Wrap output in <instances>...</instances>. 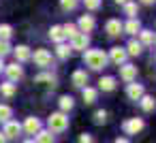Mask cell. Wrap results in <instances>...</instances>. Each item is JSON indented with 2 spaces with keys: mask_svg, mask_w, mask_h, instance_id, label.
Masks as SVG:
<instances>
[{
  "mask_svg": "<svg viewBox=\"0 0 156 143\" xmlns=\"http://www.w3.org/2000/svg\"><path fill=\"white\" fill-rule=\"evenodd\" d=\"M107 60L109 58H107V54L103 49H88V51H83V62L92 71H103L107 66Z\"/></svg>",
  "mask_w": 156,
  "mask_h": 143,
  "instance_id": "1",
  "label": "cell"
},
{
  "mask_svg": "<svg viewBox=\"0 0 156 143\" xmlns=\"http://www.w3.org/2000/svg\"><path fill=\"white\" fill-rule=\"evenodd\" d=\"M47 126H49V132H64L69 128V117L66 113L62 111H56L47 117Z\"/></svg>",
  "mask_w": 156,
  "mask_h": 143,
  "instance_id": "2",
  "label": "cell"
},
{
  "mask_svg": "<svg viewBox=\"0 0 156 143\" xmlns=\"http://www.w3.org/2000/svg\"><path fill=\"white\" fill-rule=\"evenodd\" d=\"M143 126H145V122L141 117H128V120L122 122V130L126 134H137L139 130H143Z\"/></svg>",
  "mask_w": 156,
  "mask_h": 143,
  "instance_id": "3",
  "label": "cell"
},
{
  "mask_svg": "<svg viewBox=\"0 0 156 143\" xmlns=\"http://www.w3.org/2000/svg\"><path fill=\"white\" fill-rule=\"evenodd\" d=\"M30 60H34V64H37V66H43V68H45V66H49V64H51V54H49L47 49H43V47H41V49H37V51L30 56Z\"/></svg>",
  "mask_w": 156,
  "mask_h": 143,
  "instance_id": "4",
  "label": "cell"
},
{
  "mask_svg": "<svg viewBox=\"0 0 156 143\" xmlns=\"http://www.w3.org/2000/svg\"><path fill=\"white\" fill-rule=\"evenodd\" d=\"M5 73H7L9 81L15 83V81H20V79L24 77V66H22L20 62H13V64H9V66H5Z\"/></svg>",
  "mask_w": 156,
  "mask_h": 143,
  "instance_id": "5",
  "label": "cell"
},
{
  "mask_svg": "<svg viewBox=\"0 0 156 143\" xmlns=\"http://www.w3.org/2000/svg\"><path fill=\"white\" fill-rule=\"evenodd\" d=\"M20 132H22V124H20L17 120H9V122L5 124V130H2L5 139H17Z\"/></svg>",
  "mask_w": 156,
  "mask_h": 143,
  "instance_id": "6",
  "label": "cell"
},
{
  "mask_svg": "<svg viewBox=\"0 0 156 143\" xmlns=\"http://www.w3.org/2000/svg\"><path fill=\"white\" fill-rule=\"evenodd\" d=\"M94 26H96V19H94L92 15H81V17H79V24H77V30H79L81 34H88V32L94 30Z\"/></svg>",
  "mask_w": 156,
  "mask_h": 143,
  "instance_id": "7",
  "label": "cell"
},
{
  "mask_svg": "<svg viewBox=\"0 0 156 143\" xmlns=\"http://www.w3.org/2000/svg\"><path fill=\"white\" fill-rule=\"evenodd\" d=\"M120 79L126 81V83H133L137 79V66L133 64H122L120 66Z\"/></svg>",
  "mask_w": 156,
  "mask_h": 143,
  "instance_id": "8",
  "label": "cell"
},
{
  "mask_svg": "<svg viewBox=\"0 0 156 143\" xmlns=\"http://www.w3.org/2000/svg\"><path fill=\"white\" fill-rule=\"evenodd\" d=\"M88 45H90V37L88 34H77V37H73L71 39V49H79V51H86L88 49Z\"/></svg>",
  "mask_w": 156,
  "mask_h": 143,
  "instance_id": "9",
  "label": "cell"
},
{
  "mask_svg": "<svg viewBox=\"0 0 156 143\" xmlns=\"http://www.w3.org/2000/svg\"><path fill=\"white\" fill-rule=\"evenodd\" d=\"M41 120L39 117H34V115H30V117H26V122H24V126H22V130H26L28 134H37L39 130H41Z\"/></svg>",
  "mask_w": 156,
  "mask_h": 143,
  "instance_id": "10",
  "label": "cell"
},
{
  "mask_svg": "<svg viewBox=\"0 0 156 143\" xmlns=\"http://www.w3.org/2000/svg\"><path fill=\"white\" fill-rule=\"evenodd\" d=\"M13 56H15V62H28L30 60V56H32V51H30V47L28 45H17L15 49H13Z\"/></svg>",
  "mask_w": 156,
  "mask_h": 143,
  "instance_id": "11",
  "label": "cell"
},
{
  "mask_svg": "<svg viewBox=\"0 0 156 143\" xmlns=\"http://www.w3.org/2000/svg\"><path fill=\"white\" fill-rule=\"evenodd\" d=\"M126 49H122V47H111V51H109V60L113 62V64H118V66H122L124 64V60H126Z\"/></svg>",
  "mask_w": 156,
  "mask_h": 143,
  "instance_id": "12",
  "label": "cell"
},
{
  "mask_svg": "<svg viewBox=\"0 0 156 143\" xmlns=\"http://www.w3.org/2000/svg\"><path fill=\"white\" fill-rule=\"evenodd\" d=\"M143 94H145V90H143L141 83H135V81H133V83L126 85V96H128L130 100H139Z\"/></svg>",
  "mask_w": 156,
  "mask_h": 143,
  "instance_id": "13",
  "label": "cell"
},
{
  "mask_svg": "<svg viewBox=\"0 0 156 143\" xmlns=\"http://www.w3.org/2000/svg\"><path fill=\"white\" fill-rule=\"evenodd\" d=\"M105 32L109 34V37H120L124 30H122V22L120 19H109L107 24H105Z\"/></svg>",
  "mask_w": 156,
  "mask_h": 143,
  "instance_id": "14",
  "label": "cell"
},
{
  "mask_svg": "<svg viewBox=\"0 0 156 143\" xmlns=\"http://www.w3.org/2000/svg\"><path fill=\"white\" fill-rule=\"evenodd\" d=\"M71 83H73L75 88H81V90H83V88H86V83H88V73H86V71H81V68H79V71H75V73H73V77H71Z\"/></svg>",
  "mask_w": 156,
  "mask_h": 143,
  "instance_id": "15",
  "label": "cell"
},
{
  "mask_svg": "<svg viewBox=\"0 0 156 143\" xmlns=\"http://www.w3.org/2000/svg\"><path fill=\"white\" fill-rule=\"evenodd\" d=\"M81 96H83V103H86V105H92V103H96V98H98V90L86 85V88L81 90Z\"/></svg>",
  "mask_w": 156,
  "mask_h": 143,
  "instance_id": "16",
  "label": "cell"
},
{
  "mask_svg": "<svg viewBox=\"0 0 156 143\" xmlns=\"http://www.w3.org/2000/svg\"><path fill=\"white\" fill-rule=\"evenodd\" d=\"M34 83H47V85H56L58 83V77L54 75V73H41V75H37L34 77Z\"/></svg>",
  "mask_w": 156,
  "mask_h": 143,
  "instance_id": "17",
  "label": "cell"
},
{
  "mask_svg": "<svg viewBox=\"0 0 156 143\" xmlns=\"http://www.w3.org/2000/svg\"><path fill=\"white\" fill-rule=\"evenodd\" d=\"M122 30L126 34H139L141 32V24H139V19H128L126 24H122Z\"/></svg>",
  "mask_w": 156,
  "mask_h": 143,
  "instance_id": "18",
  "label": "cell"
},
{
  "mask_svg": "<svg viewBox=\"0 0 156 143\" xmlns=\"http://www.w3.org/2000/svg\"><path fill=\"white\" fill-rule=\"evenodd\" d=\"M115 77H101L98 79V88L103 90V92H113L115 90Z\"/></svg>",
  "mask_w": 156,
  "mask_h": 143,
  "instance_id": "19",
  "label": "cell"
},
{
  "mask_svg": "<svg viewBox=\"0 0 156 143\" xmlns=\"http://www.w3.org/2000/svg\"><path fill=\"white\" fill-rule=\"evenodd\" d=\"M49 39L54 41V43H64V32H62V26H51L49 28Z\"/></svg>",
  "mask_w": 156,
  "mask_h": 143,
  "instance_id": "20",
  "label": "cell"
},
{
  "mask_svg": "<svg viewBox=\"0 0 156 143\" xmlns=\"http://www.w3.org/2000/svg\"><path fill=\"white\" fill-rule=\"evenodd\" d=\"M73 107H75V100H73V96H69V94L60 96V111H62V113L71 111Z\"/></svg>",
  "mask_w": 156,
  "mask_h": 143,
  "instance_id": "21",
  "label": "cell"
},
{
  "mask_svg": "<svg viewBox=\"0 0 156 143\" xmlns=\"http://www.w3.org/2000/svg\"><path fill=\"white\" fill-rule=\"evenodd\" d=\"M141 51H143V45H141L139 41H135V39L128 41V47H126V54H128V56H139Z\"/></svg>",
  "mask_w": 156,
  "mask_h": 143,
  "instance_id": "22",
  "label": "cell"
},
{
  "mask_svg": "<svg viewBox=\"0 0 156 143\" xmlns=\"http://www.w3.org/2000/svg\"><path fill=\"white\" fill-rule=\"evenodd\" d=\"M139 103H141V109H143V111H154V107H156V100H154L152 96H147V94H143V96L139 98Z\"/></svg>",
  "mask_w": 156,
  "mask_h": 143,
  "instance_id": "23",
  "label": "cell"
},
{
  "mask_svg": "<svg viewBox=\"0 0 156 143\" xmlns=\"http://www.w3.org/2000/svg\"><path fill=\"white\" fill-rule=\"evenodd\" d=\"M71 51H73V49H71V45H66V43H60V45L56 47V56H58L60 60H66V58L71 56Z\"/></svg>",
  "mask_w": 156,
  "mask_h": 143,
  "instance_id": "24",
  "label": "cell"
},
{
  "mask_svg": "<svg viewBox=\"0 0 156 143\" xmlns=\"http://www.w3.org/2000/svg\"><path fill=\"white\" fill-rule=\"evenodd\" d=\"M11 117H13V109H11L9 105H0V122L7 124Z\"/></svg>",
  "mask_w": 156,
  "mask_h": 143,
  "instance_id": "25",
  "label": "cell"
},
{
  "mask_svg": "<svg viewBox=\"0 0 156 143\" xmlns=\"http://www.w3.org/2000/svg\"><path fill=\"white\" fill-rule=\"evenodd\" d=\"M34 143H54V134H51L49 130H39Z\"/></svg>",
  "mask_w": 156,
  "mask_h": 143,
  "instance_id": "26",
  "label": "cell"
},
{
  "mask_svg": "<svg viewBox=\"0 0 156 143\" xmlns=\"http://www.w3.org/2000/svg\"><path fill=\"white\" fill-rule=\"evenodd\" d=\"M62 32H64V39H73V37L79 34V30H77L75 24H64V26H62Z\"/></svg>",
  "mask_w": 156,
  "mask_h": 143,
  "instance_id": "27",
  "label": "cell"
},
{
  "mask_svg": "<svg viewBox=\"0 0 156 143\" xmlns=\"http://www.w3.org/2000/svg\"><path fill=\"white\" fill-rule=\"evenodd\" d=\"M13 37V28L9 24H0V41H9Z\"/></svg>",
  "mask_w": 156,
  "mask_h": 143,
  "instance_id": "28",
  "label": "cell"
},
{
  "mask_svg": "<svg viewBox=\"0 0 156 143\" xmlns=\"http://www.w3.org/2000/svg\"><path fill=\"white\" fill-rule=\"evenodd\" d=\"M0 92H2L5 96H13L15 92H17V88H15V83H11V81H7V83H2V85H0Z\"/></svg>",
  "mask_w": 156,
  "mask_h": 143,
  "instance_id": "29",
  "label": "cell"
},
{
  "mask_svg": "<svg viewBox=\"0 0 156 143\" xmlns=\"http://www.w3.org/2000/svg\"><path fill=\"white\" fill-rule=\"evenodd\" d=\"M137 11H139V7H137V2H130V0H128V2L124 5V13L130 17V19H135V15H137Z\"/></svg>",
  "mask_w": 156,
  "mask_h": 143,
  "instance_id": "30",
  "label": "cell"
},
{
  "mask_svg": "<svg viewBox=\"0 0 156 143\" xmlns=\"http://www.w3.org/2000/svg\"><path fill=\"white\" fill-rule=\"evenodd\" d=\"M139 37H141V45H152L154 43V32H150V30H141L139 32Z\"/></svg>",
  "mask_w": 156,
  "mask_h": 143,
  "instance_id": "31",
  "label": "cell"
},
{
  "mask_svg": "<svg viewBox=\"0 0 156 143\" xmlns=\"http://www.w3.org/2000/svg\"><path fill=\"white\" fill-rule=\"evenodd\" d=\"M77 5H79V0H60V7L64 11H75Z\"/></svg>",
  "mask_w": 156,
  "mask_h": 143,
  "instance_id": "32",
  "label": "cell"
},
{
  "mask_svg": "<svg viewBox=\"0 0 156 143\" xmlns=\"http://www.w3.org/2000/svg\"><path fill=\"white\" fill-rule=\"evenodd\" d=\"M105 122H107V111L105 109H98L94 113V124H105Z\"/></svg>",
  "mask_w": 156,
  "mask_h": 143,
  "instance_id": "33",
  "label": "cell"
},
{
  "mask_svg": "<svg viewBox=\"0 0 156 143\" xmlns=\"http://www.w3.org/2000/svg\"><path fill=\"white\" fill-rule=\"evenodd\" d=\"M7 54H11V45H9V41H0V58H5Z\"/></svg>",
  "mask_w": 156,
  "mask_h": 143,
  "instance_id": "34",
  "label": "cell"
},
{
  "mask_svg": "<svg viewBox=\"0 0 156 143\" xmlns=\"http://www.w3.org/2000/svg\"><path fill=\"white\" fill-rule=\"evenodd\" d=\"M83 5H86V9H90V11H96V9L101 7V0H83Z\"/></svg>",
  "mask_w": 156,
  "mask_h": 143,
  "instance_id": "35",
  "label": "cell"
},
{
  "mask_svg": "<svg viewBox=\"0 0 156 143\" xmlns=\"http://www.w3.org/2000/svg\"><path fill=\"white\" fill-rule=\"evenodd\" d=\"M79 143H94V139H92L90 132H81L79 134Z\"/></svg>",
  "mask_w": 156,
  "mask_h": 143,
  "instance_id": "36",
  "label": "cell"
},
{
  "mask_svg": "<svg viewBox=\"0 0 156 143\" xmlns=\"http://www.w3.org/2000/svg\"><path fill=\"white\" fill-rule=\"evenodd\" d=\"M113 143H130V141H128V139H124V137H118Z\"/></svg>",
  "mask_w": 156,
  "mask_h": 143,
  "instance_id": "37",
  "label": "cell"
},
{
  "mask_svg": "<svg viewBox=\"0 0 156 143\" xmlns=\"http://www.w3.org/2000/svg\"><path fill=\"white\" fill-rule=\"evenodd\" d=\"M139 2H143V5H154L156 0H139Z\"/></svg>",
  "mask_w": 156,
  "mask_h": 143,
  "instance_id": "38",
  "label": "cell"
},
{
  "mask_svg": "<svg viewBox=\"0 0 156 143\" xmlns=\"http://www.w3.org/2000/svg\"><path fill=\"white\" fill-rule=\"evenodd\" d=\"M0 73H5V62H2V58H0Z\"/></svg>",
  "mask_w": 156,
  "mask_h": 143,
  "instance_id": "39",
  "label": "cell"
},
{
  "mask_svg": "<svg viewBox=\"0 0 156 143\" xmlns=\"http://www.w3.org/2000/svg\"><path fill=\"white\" fill-rule=\"evenodd\" d=\"M0 143H7V139H5V134L0 132Z\"/></svg>",
  "mask_w": 156,
  "mask_h": 143,
  "instance_id": "40",
  "label": "cell"
},
{
  "mask_svg": "<svg viewBox=\"0 0 156 143\" xmlns=\"http://www.w3.org/2000/svg\"><path fill=\"white\" fill-rule=\"evenodd\" d=\"M115 2H118V5H126V2H128V0H115Z\"/></svg>",
  "mask_w": 156,
  "mask_h": 143,
  "instance_id": "41",
  "label": "cell"
},
{
  "mask_svg": "<svg viewBox=\"0 0 156 143\" xmlns=\"http://www.w3.org/2000/svg\"><path fill=\"white\" fill-rule=\"evenodd\" d=\"M24 143H34V141H24Z\"/></svg>",
  "mask_w": 156,
  "mask_h": 143,
  "instance_id": "42",
  "label": "cell"
},
{
  "mask_svg": "<svg viewBox=\"0 0 156 143\" xmlns=\"http://www.w3.org/2000/svg\"><path fill=\"white\" fill-rule=\"evenodd\" d=\"M154 43H156V34H154Z\"/></svg>",
  "mask_w": 156,
  "mask_h": 143,
  "instance_id": "43",
  "label": "cell"
}]
</instances>
